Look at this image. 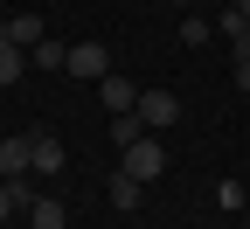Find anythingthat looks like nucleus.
<instances>
[{
	"label": "nucleus",
	"mask_w": 250,
	"mask_h": 229,
	"mask_svg": "<svg viewBox=\"0 0 250 229\" xmlns=\"http://www.w3.org/2000/svg\"><path fill=\"white\" fill-rule=\"evenodd\" d=\"M70 77H83V83H98V77H111V49L104 42H70V62H62Z\"/></svg>",
	"instance_id": "7ed1b4c3"
},
{
	"label": "nucleus",
	"mask_w": 250,
	"mask_h": 229,
	"mask_svg": "<svg viewBox=\"0 0 250 229\" xmlns=\"http://www.w3.org/2000/svg\"><path fill=\"white\" fill-rule=\"evenodd\" d=\"M139 202H146V181H132V174L118 167V174H111V208H125V215H132Z\"/></svg>",
	"instance_id": "6e6552de"
},
{
	"label": "nucleus",
	"mask_w": 250,
	"mask_h": 229,
	"mask_svg": "<svg viewBox=\"0 0 250 229\" xmlns=\"http://www.w3.org/2000/svg\"><path fill=\"white\" fill-rule=\"evenodd\" d=\"M7 42H14V49L49 42V21H42V14H7Z\"/></svg>",
	"instance_id": "423d86ee"
},
{
	"label": "nucleus",
	"mask_w": 250,
	"mask_h": 229,
	"mask_svg": "<svg viewBox=\"0 0 250 229\" xmlns=\"http://www.w3.org/2000/svg\"><path fill=\"white\" fill-rule=\"evenodd\" d=\"M70 62V42H35L28 49V70H62Z\"/></svg>",
	"instance_id": "9d476101"
},
{
	"label": "nucleus",
	"mask_w": 250,
	"mask_h": 229,
	"mask_svg": "<svg viewBox=\"0 0 250 229\" xmlns=\"http://www.w3.org/2000/svg\"><path fill=\"white\" fill-rule=\"evenodd\" d=\"M132 111L146 118V132H167V125H181V97H174V90H139Z\"/></svg>",
	"instance_id": "f03ea898"
},
{
	"label": "nucleus",
	"mask_w": 250,
	"mask_h": 229,
	"mask_svg": "<svg viewBox=\"0 0 250 229\" xmlns=\"http://www.w3.org/2000/svg\"><path fill=\"white\" fill-rule=\"evenodd\" d=\"M215 28H223V35H229V42H243V35H250V21L236 14V0H229V7H223V21H215Z\"/></svg>",
	"instance_id": "2eb2a0df"
},
{
	"label": "nucleus",
	"mask_w": 250,
	"mask_h": 229,
	"mask_svg": "<svg viewBox=\"0 0 250 229\" xmlns=\"http://www.w3.org/2000/svg\"><path fill=\"white\" fill-rule=\"evenodd\" d=\"M0 181H28V139L21 132L0 139Z\"/></svg>",
	"instance_id": "0eeeda50"
},
{
	"label": "nucleus",
	"mask_w": 250,
	"mask_h": 229,
	"mask_svg": "<svg viewBox=\"0 0 250 229\" xmlns=\"http://www.w3.org/2000/svg\"><path fill=\"white\" fill-rule=\"evenodd\" d=\"M208 35H215V21H208V14H181V42H188V49H202Z\"/></svg>",
	"instance_id": "4468645a"
},
{
	"label": "nucleus",
	"mask_w": 250,
	"mask_h": 229,
	"mask_svg": "<svg viewBox=\"0 0 250 229\" xmlns=\"http://www.w3.org/2000/svg\"><path fill=\"white\" fill-rule=\"evenodd\" d=\"M35 194H28V181H0V222H7L14 208H28Z\"/></svg>",
	"instance_id": "ddd939ff"
},
{
	"label": "nucleus",
	"mask_w": 250,
	"mask_h": 229,
	"mask_svg": "<svg viewBox=\"0 0 250 229\" xmlns=\"http://www.w3.org/2000/svg\"><path fill=\"white\" fill-rule=\"evenodd\" d=\"M139 132H146V118H139V111H111V146H118V153L132 146Z\"/></svg>",
	"instance_id": "f8f14e48"
},
{
	"label": "nucleus",
	"mask_w": 250,
	"mask_h": 229,
	"mask_svg": "<svg viewBox=\"0 0 250 229\" xmlns=\"http://www.w3.org/2000/svg\"><path fill=\"white\" fill-rule=\"evenodd\" d=\"M21 77H28V49L0 42V90H7V83H21Z\"/></svg>",
	"instance_id": "9b49d317"
},
{
	"label": "nucleus",
	"mask_w": 250,
	"mask_h": 229,
	"mask_svg": "<svg viewBox=\"0 0 250 229\" xmlns=\"http://www.w3.org/2000/svg\"><path fill=\"white\" fill-rule=\"evenodd\" d=\"M236 49V90H250V42H229Z\"/></svg>",
	"instance_id": "dca6fc26"
},
{
	"label": "nucleus",
	"mask_w": 250,
	"mask_h": 229,
	"mask_svg": "<svg viewBox=\"0 0 250 229\" xmlns=\"http://www.w3.org/2000/svg\"><path fill=\"white\" fill-rule=\"evenodd\" d=\"M0 42H7V14H0Z\"/></svg>",
	"instance_id": "a211bd4d"
},
{
	"label": "nucleus",
	"mask_w": 250,
	"mask_h": 229,
	"mask_svg": "<svg viewBox=\"0 0 250 229\" xmlns=\"http://www.w3.org/2000/svg\"><path fill=\"white\" fill-rule=\"evenodd\" d=\"M236 14H243V21H250V0H236Z\"/></svg>",
	"instance_id": "f3484780"
},
{
	"label": "nucleus",
	"mask_w": 250,
	"mask_h": 229,
	"mask_svg": "<svg viewBox=\"0 0 250 229\" xmlns=\"http://www.w3.org/2000/svg\"><path fill=\"white\" fill-rule=\"evenodd\" d=\"M21 215H28V229H70V208H62L56 194H35V202H28Z\"/></svg>",
	"instance_id": "39448f33"
},
{
	"label": "nucleus",
	"mask_w": 250,
	"mask_h": 229,
	"mask_svg": "<svg viewBox=\"0 0 250 229\" xmlns=\"http://www.w3.org/2000/svg\"><path fill=\"white\" fill-rule=\"evenodd\" d=\"M125 174H132V181H160L167 174V146L153 139V132H139L132 146H125Z\"/></svg>",
	"instance_id": "f257e3e1"
},
{
	"label": "nucleus",
	"mask_w": 250,
	"mask_h": 229,
	"mask_svg": "<svg viewBox=\"0 0 250 229\" xmlns=\"http://www.w3.org/2000/svg\"><path fill=\"white\" fill-rule=\"evenodd\" d=\"M243 42H250V35H243Z\"/></svg>",
	"instance_id": "aec40b11"
},
{
	"label": "nucleus",
	"mask_w": 250,
	"mask_h": 229,
	"mask_svg": "<svg viewBox=\"0 0 250 229\" xmlns=\"http://www.w3.org/2000/svg\"><path fill=\"white\" fill-rule=\"evenodd\" d=\"M70 167V153H62L56 132H28V174H62Z\"/></svg>",
	"instance_id": "20e7f679"
},
{
	"label": "nucleus",
	"mask_w": 250,
	"mask_h": 229,
	"mask_svg": "<svg viewBox=\"0 0 250 229\" xmlns=\"http://www.w3.org/2000/svg\"><path fill=\"white\" fill-rule=\"evenodd\" d=\"M98 97H104V111H132L139 104V90L125 83V77H98Z\"/></svg>",
	"instance_id": "1a4fd4ad"
},
{
	"label": "nucleus",
	"mask_w": 250,
	"mask_h": 229,
	"mask_svg": "<svg viewBox=\"0 0 250 229\" xmlns=\"http://www.w3.org/2000/svg\"><path fill=\"white\" fill-rule=\"evenodd\" d=\"M0 139H7V132H0Z\"/></svg>",
	"instance_id": "6ab92c4d"
}]
</instances>
